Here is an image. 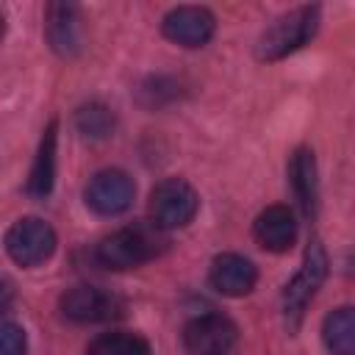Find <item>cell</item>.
I'll use <instances>...</instances> for the list:
<instances>
[{
	"instance_id": "20",
	"label": "cell",
	"mask_w": 355,
	"mask_h": 355,
	"mask_svg": "<svg viewBox=\"0 0 355 355\" xmlns=\"http://www.w3.org/2000/svg\"><path fill=\"white\" fill-rule=\"evenodd\" d=\"M6 36V19H3V14H0V39Z\"/></svg>"
},
{
	"instance_id": "17",
	"label": "cell",
	"mask_w": 355,
	"mask_h": 355,
	"mask_svg": "<svg viewBox=\"0 0 355 355\" xmlns=\"http://www.w3.org/2000/svg\"><path fill=\"white\" fill-rule=\"evenodd\" d=\"M75 128L86 136V139H105L114 130V114L108 105L103 103H86L78 108L75 114Z\"/></svg>"
},
{
	"instance_id": "3",
	"label": "cell",
	"mask_w": 355,
	"mask_h": 355,
	"mask_svg": "<svg viewBox=\"0 0 355 355\" xmlns=\"http://www.w3.org/2000/svg\"><path fill=\"white\" fill-rule=\"evenodd\" d=\"M327 277V252L322 247L319 239H313L305 250V258H302V266L297 269V275L286 283V291H283V319H286V327L294 333L300 324H302V316H305V308L311 305V300L316 297V291L322 288Z\"/></svg>"
},
{
	"instance_id": "15",
	"label": "cell",
	"mask_w": 355,
	"mask_h": 355,
	"mask_svg": "<svg viewBox=\"0 0 355 355\" xmlns=\"http://www.w3.org/2000/svg\"><path fill=\"white\" fill-rule=\"evenodd\" d=\"M322 338L330 355H352L355 352V311L341 305L324 316Z\"/></svg>"
},
{
	"instance_id": "2",
	"label": "cell",
	"mask_w": 355,
	"mask_h": 355,
	"mask_svg": "<svg viewBox=\"0 0 355 355\" xmlns=\"http://www.w3.org/2000/svg\"><path fill=\"white\" fill-rule=\"evenodd\" d=\"M319 28V6H300L283 17H277L258 39V58L261 61H280L294 50L305 47Z\"/></svg>"
},
{
	"instance_id": "13",
	"label": "cell",
	"mask_w": 355,
	"mask_h": 355,
	"mask_svg": "<svg viewBox=\"0 0 355 355\" xmlns=\"http://www.w3.org/2000/svg\"><path fill=\"white\" fill-rule=\"evenodd\" d=\"M288 180L297 194V202L308 219L316 216V202H319V180H316V161L308 147L294 150L288 161Z\"/></svg>"
},
{
	"instance_id": "12",
	"label": "cell",
	"mask_w": 355,
	"mask_h": 355,
	"mask_svg": "<svg viewBox=\"0 0 355 355\" xmlns=\"http://www.w3.org/2000/svg\"><path fill=\"white\" fill-rule=\"evenodd\" d=\"M47 39L50 47L69 58L80 50V8L72 3H50L47 6Z\"/></svg>"
},
{
	"instance_id": "19",
	"label": "cell",
	"mask_w": 355,
	"mask_h": 355,
	"mask_svg": "<svg viewBox=\"0 0 355 355\" xmlns=\"http://www.w3.org/2000/svg\"><path fill=\"white\" fill-rule=\"evenodd\" d=\"M11 300H14V288H11V283H8V280H3V277H0V313L11 305Z\"/></svg>"
},
{
	"instance_id": "11",
	"label": "cell",
	"mask_w": 355,
	"mask_h": 355,
	"mask_svg": "<svg viewBox=\"0 0 355 355\" xmlns=\"http://www.w3.org/2000/svg\"><path fill=\"white\" fill-rule=\"evenodd\" d=\"M255 241L269 252H286L291 250L297 239V219L288 205H269L255 216L252 225Z\"/></svg>"
},
{
	"instance_id": "5",
	"label": "cell",
	"mask_w": 355,
	"mask_h": 355,
	"mask_svg": "<svg viewBox=\"0 0 355 355\" xmlns=\"http://www.w3.org/2000/svg\"><path fill=\"white\" fill-rule=\"evenodd\" d=\"M6 252L19 266H39L55 252V230L39 216L17 219L6 233Z\"/></svg>"
},
{
	"instance_id": "16",
	"label": "cell",
	"mask_w": 355,
	"mask_h": 355,
	"mask_svg": "<svg viewBox=\"0 0 355 355\" xmlns=\"http://www.w3.org/2000/svg\"><path fill=\"white\" fill-rule=\"evenodd\" d=\"M86 355H153L147 341L136 333H103L89 347Z\"/></svg>"
},
{
	"instance_id": "7",
	"label": "cell",
	"mask_w": 355,
	"mask_h": 355,
	"mask_svg": "<svg viewBox=\"0 0 355 355\" xmlns=\"http://www.w3.org/2000/svg\"><path fill=\"white\" fill-rule=\"evenodd\" d=\"M133 194H136V186H133L130 175L122 169L97 172L83 191L86 205L100 216H116V214L128 211L133 202Z\"/></svg>"
},
{
	"instance_id": "4",
	"label": "cell",
	"mask_w": 355,
	"mask_h": 355,
	"mask_svg": "<svg viewBox=\"0 0 355 355\" xmlns=\"http://www.w3.org/2000/svg\"><path fill=\"white\" fill-rule=\"evenodd\" d=\"M197 208H200V197L194 186L186 183L183 178H166L150 194V216L153 225L161 230L186 227L197 216Z\"/></svg>"
},
{
	"instance_id": "18",
	"label": "cell",
	"mask_w": 355,
	"mask_h": 355,
	"mask_svg": "<svg viewBox=\"0 0 355 355\" xmlns=\"http://www.w3.org/2000/svg\"><path fill=\"white\" fill-rule=\"evenodd\" d=\"M28 338L17 322L0 319V355H25Z\"/></svg>"
},
{
	"instance_id": "1",
	"label": "cell",
	"mask_w": 355,
	"mask_h": 355,
	"mask_svg": "<svg viewBox=\"0 0 355 355\" xmlns=\"http://www.w3.org/2000/svg\"><path fill=\"white\" fill-rule=\"evenodd\" d=\"M166 250V236L161 227L150 225H128L105 236L94 247V258L105 269H133Z\"/></svg>"
},
{
	"instance_id": "6",
	"label": "cell",
	"mask_w": 355,
	"mask_h": 355,
	"mask_svg": "<svg viewBox=\"0 0 355 355\" xmlns=\"http://www.w3.org/2000/svg\"><path fill=\"white\" fill-rule=\"evenodd\" d=\"M236 338V324L222 313H202L183 327V344L191 355H227Z\"/></svg>"
},
{
	"instance_id": "9",
	"label": "cell",
	"mask_w": 355,
	"mask_h": 355,
	"mask_svg": "<svg viewBox=\"0 0 355 355\" xmlns=\"http://www.w3.org/2000/svg\"><path fill=\"white\" fill-rule=\"evenodd\" d=\"M161 31L169 42L180 47H202L214 36L216 19L202 6H178L164 17Z\"/></svg>"
},
{
	"instance_id": "8",
	"label": "cell",
	"mask_w": 355,
	"mask_h": 355,
	"mask_svg": "<svg viewBox=\"0 0 355 355\" xmlns=\"http://www.w3.org/2000/svg\"><path fill=\"white\" fill-rule=\"evenodd\" d=\"M61 313L78 324L108 322L122 313V300L97 286H72L61 297Z\"/></svg>"
},
{
	"instance_id": "14",
	"label": "cell",
	"mask_w": 355,
	"mask_h": 355,
	"mask_svg": "<svg viewBox=\"0 0 355 355\" xmlns=\"http://www.w3.org/2000/svg\"><path fill=\"white\" fill-rule=\"evenodd\" d=\"M55 130H58L55 122H50L44 128L39 153H36V161H33V169L28 178V194L39 197V200L53 191V180H55Z\"/></svg>"
},
{
	"instance_id": "10",
	"label": "cell",
	"mask_w": 355,
	"mask_h": 355,
	"mask_svg": "<svg viewBox=\"0 0 355 355\" xmlns=\"http://www.w3.org/2000/svg\"><path fill=\"white\" fill-rule=\"evenodd\" d=\"M208 280L225 297H244L255 288L258 269L252 266L250 258H244L239 252H222V255L214 258Z\"/></svg>"
}]
</instances>
